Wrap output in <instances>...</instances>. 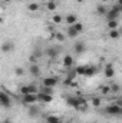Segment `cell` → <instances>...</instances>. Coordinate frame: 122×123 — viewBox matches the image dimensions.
Here are the masks:
<instances>
[{
    "instance_id": "6da1fadb",
    "label": "cell",
    "mask_w": 122,
    "mask_h": 123,
    "mask_svg": "<svg viewBox=\"0 0 122 123\" xmlns=\"http://www.w3.org/2000/svg\"><path fill=\"white\" fill-rule=\"evenodd\" d=\"M121 105H118V103H112V105H108L106 107H105V112L108 113V115H112V116H116V115H121Z\"/></svg>"
},
{
    "instance_id": "7a4b0ae2",
    "label": "cell",
    "mask_w": 122,
    "mask_h": 123,
    "mask_svg": "<svg viewBox=\"0 0 122 123\" xmlns=\"http://www.w3.org/2000/svg\"><path fill=\"white\" fill-rule=\"evenodd\" d=\"M103 74L106 79H112L115 76V67L112 63H106L105 64V69H103Z\"/></svg>"
},
{
    "instance_id": "3957f363",
    "label": "cell",
    "mask_w": 122,
    "mask_h": 123,
    "mask_svg": "<svg viewBox=\"0 0 122 123\" xmlns=\"http://www.w3.org/2000/svg\"><path fill=\"white\" fill-rule=\"evenodd\" d=\"M39 100V97H37V94H25V96H22V102L25 103V105H34L36 102Z\"/></svg>"
},
{
    "instance_id": "277c9868",
    "label": "cell",
    "mask_w": 122,
    "mask_h": 123,
    "mask_svg": "<svg viewBox=\"0 0 122 123\" xmlns=\"http://www.w3.org/2000/svg\"><path fill=\"white\" fill-rule=\"evenodd\" d=\"M66 103H68L70 107H73V109H76V110H81V105H79L78 96H69V97L66 99Z\"/></svg>"
},
{
    "instance_id": "5b68a950",
    "label": "cell",
    "mask_w": 122,
    "mask_h": 123,
    "mask_svg": "<svg viewBox=\"0 0 122 123\" xmlns=\"http://www.w3.org/2000/svg\"><path fill=\"white\" fill-rule=\"evenodd\" d=\"M0 103L3 107H9L12 105V97L6 92H0Z\"/></svg>"
},
{
    "instance_id": "8992f818",
    "label": "cell",
    "mask_w": 122,
    "mask_h": 123,
    "mask_svg": "<svg viewBox=\"0 0 122 123\" xmlns=\"http://www.w3.org/2000/svg\"><path fill=\"white\" fill-rule=\"evenodd\" d=\"M14 50V43L12 42V40H7V42H4L3 44H1V52L3 53H10V52H13Z\"/></svg>"
},
{
    "instance_id": "52a82bcc",
    "label": "cell",
    "mask_w": 122,
    "mask_h": 123,
    "mask_svg": "<svg viewBox=\"0 0 122 123\" xmlns=\"http://www.w3.org/2000/svg\"><path fill=\"white\" fill-rule=\"evenodd\" d=\"M37 97H39V100L43 102V103H50V102L53 100V96H52V94H47V93H45V92H39L37 93Z\"/></svg>"
},
{
    "instance_id": "ba28073f",
    "label": "cell",
    "mask_w": 122,
    "mask_h": 123,
    "mask_svg": "<svg viewBox=\"0 0 122 123\" xmlns=\"http://www.w3.org/2000/svg\"><path fill=\"white\" fill-rule=\"evenodd\" d=\"M56 85H58V79H56V77L49 76V77H45V79H43V86H47V87H55Z\"/></svg>"
},
{
    "instance_id": "9c48e42d",
    "label": "cell",
    "mask_w": 122,
    "mask_h": 123,
    "mask_svg": "<svg viewBox=\"0 0 122 123\" xmlns=\"http://www.w3.org/2000/svg\"><path fill=\"white\" fill-rule=\"evenodd\" d=\"M73 50H75V53H76V55H82V53L86 50V46H85V43H83V42H76V43H75V46H73Z\"/></svg>"
},
{
    "instance_id": "30bf717a",
    "label": "cell",
    "mask_w": 122,
    "mask_h": 123,
    "mask_svg": "<svg viewBox=\"0 0 122 123\" xmlns=\"http://www.w3.org/2000/svg\"><path fill=\"white\" fill-rule=\"evenodd\" d=\"M59 49H56V47H47L46 50H45V55L47 56V57H50V59H55L58 55H59Z\"/></svg>"
},
{
    "instance_id": "8fae6325",
    "label": "cell",
    "mask_w": 122,
    "mask_h": 123,
    "mask_svg": "<svg viewBox=\"0 0 122 123\" xmlns=\"http://www.w3.org/2000/svg\"><path fill=\"white\" fill-rule=\"evenodd\" d=\"M29 73H30L33 77H39V76H40V67H39L37 63L30 64V67H29Z\"/></svg>"
},
{
    "instance_id": "7c38bea8",
    "label": "cell",
    "mask_w": 122,
    "mask_h": 123,
    "mask_svg": "<svg viewBox=\"0 0 122 123\" xmlns=\"http://www.w3.org/2000/svg\"><path fill=\"white\" fill-rule=\"evenodd\" d=\"M118 16H119V12H116L115 9H111V10L106 13V16H105V17H106V20H108V22H111V20H116V19H118Z\"/></svg>"
},
{
    "instance_id": "4fadbf2b",
    "label": "cell",
    "mask_w": 122,
    "mask_h": 123,
    "mask_svg": "<svg viewBox=\"0 0 122 123\" xmlns=\"http://www.w3.org/2000/svg\"><path fill=\"white\" fill-rule=\"evenodd\" d=\"M96 73H98L96 66H86V73H85V77H93Z\"/></svg>"
},
{
    "instance_id": "5bb4252c",
    "label": "cell",
    "mask_w": 122,
    "mask_h": 123,
    "mask_svg": "<svg viewBox=\"0 0 122 123\" xmlns=\"http://www.w3.org/2000/svg\"><path fill=\"white\" fill-rule=\"evenodd\" d=\"M27 113H29V116H30V117H36V116H39L40 110H39V107H37V106H34V105H30V107H29Z\"/></svg>"
},
{
    "instance_id": "9a60e30c",
    "label": "cell",
    "mask_w": 122,
    "mask_h": 123,
    "mask_svg": "<svg viewBox=\"0 0 122 123\" xmlns=\"http://www.w3.org/2000/svg\"><path fill=\"white\" fill-rule=\"evenodd\" d=\"M62 63H63V66H65L66 69H69V67L73 64V57H72L70 55H66V56L63 57V62H62Z\"/></svg>"
},
{
    "instance_id": "2e32d148",
    "label": "cell",
    "mask_w": 122,
    "mask_h": 123,
    "mask_svg": "<svg viewBox=\"0 0 122 123\" xmlns=\"http://www.w3.org/2000/svg\"><path fill=\"white\" fill-rule=\"evenodd\" d=\"M76 22H78V16H76V14L72 13V14H68V16H66V23H68L69 26H73Z\"/></svg>"
},
{
    "instance_id": "e0dca14e",
    "label": "cell",
    "mask_w": 122,
    "mask_h": 123,
    "mask_svg": "<svg viewBox=\"0 0 122 123\" xmlns=\"http://www.w3.org/2000/svg\"><path fill=\"white\" fill-rule=\"evenodd\" d=\"M96 13H98L99 16H106L108 10H106V7H105V4H103V3H102V4H98V6H96Z\"/></svg>"
},
{
    "instance_id": "ac0fdd59",
    "label": "cell",
    "mask_w": 122,
    "mask_h": 123,
    "mask_svg": "<svg viewBox=\"0 0 122 123\" xmlns=\"http://www.w3.org/2000/svg\"><path fill=\"white\" fill-rule=\"evenodd\" d=\"M68 36H69L70 39H75V37L79 36V31L76 30L73 26H69V27H68Z\"/></svg>"
},
{
    "instance_id": "d6986e66",
    "label": "cell",
    "mask_w": 122,
    "mask_h": 123,
    "mask_svg": "<svg viewBox=\"0 0 122 123\" xmlns=\"http://www.w3.org/2000/svg\"><path fill=\"white\" fill-rule=\"evenodd\" d=\"M59 122H61V119H59L58 116H55V115L46 116V123H59Z\"/></svg>"
},
{
    "instance_id": "ffe728a7",
    "label": "cell",
    "mask_w": 122,
    "mask_h": 123,
    "mask_svg": "<svg viewBox=\"0 0 122 123\" xmlns=\"http://www.w3.org/2000/svg\"><path fill=\"white\" fill-rule=\"evenodd\" d=\"M46 9H47L49 12H55V10L58 9V3H56V1H47V3H46Z\"/></svg>"
},
{
    "instance_id": "44dd1931",
    "label": "cell",
    "mask_w": 122,
    "mask_h": 123,
    "mask_svg": "<svg viewBox=\"0 0 122 123\" xmlns=\"http://www.w3.org/2000/svg\"><path fill=\"white\" fill-rule=\"evenodd\" d=\"M118 26H119L118 20H111V22H108V29H109V30H116Z\"/></svg>"
},
{
    "instance_id": "7402d4cb",
    "label": "cell",
    "mask_w": 122,
    "mask_h": 123,
    "mask_svg": "<svg viewBox=\"0 0 122 123\" xmlns=\"http://www.w3.org/2000/svg\"><path fill=\"white\" fill-rule=\"evenodd\" d=\"M119 36H121V31L118 30H109V37L111 39H114V40H116V39H119Z\"/></svg>"
},
{
    "instance_id": "603a6c76",
    "label": "cell",
    "mask_w": 122,
    "mask_h": 123,
    "mask_svg": "<svg viewBox=\"0 0 122 123\" xmlns=\"http://www.w3.org/2000/svg\"><path fill=\"white\" fill-rule=\"evenodd\" d=\"M75 70H76V74H79V76H85V73H86V66H78Z\"/></svg>"
},
{
    "instance_id": "cb8c5ba5",
    "label": "cell",
    "mask_w": 122,
    "mask_h": 123,
    "mask_svg": "<svg viewBox=\"0 0 122 123\" xmlns=\"http://www.w3.org/2000/svg\"><path fill=\"white\" fill-rule=\"evenodd\" d=\"M101 93H102V94H108V93H111V86H109V85H103V86H101Z\"/></svg>"
},
{
    "instance_id": "d4e9b609",
    "label": "cell",
    "mask_w": 122,
    "mask_h": 123,
    "mask_svg": "<svg viewBox=\"0 0 122 123\" xmlns=\"http://www.w3.org/2000/svg\"><path fill=\"white\" fill-rule=\"evenodd\" d=\"M119 90H121V86L118 83H112L111 85V92L112 93H119Z\"/></svg>"
},
{
    "instance_id": "484cf974",
    "label": "cell",
    "mask_w": 122,
    "mask_h": 123,
    "mask_svg": "<svg viewBox=\"0 0 122 123\" xmlns=\"http://www.w3.org/2000/svg\"><path fill=\"white\" fill-rule=\"evenodd\" d=\"M14 74H16V76H19V77H20V76H23V74H25V69H23V67H19V66H17V67H14Z\"/></svg>"
},
{
    "instance_id": "4316f807",
    "label": "cell",
    "mask_w": 122,
    "mask_h": 123,
    "mask_svg": "<svg viewBox=\"0 0 122 123\" xmlns=\"http://www.w3.org/2000/svg\"><path fill=\"white\" fill-rule=\"evenodd\" d=\"M39 7H40V6H39L37 3H30V4L27 6L29 12H37V10H39Z\"/></svg>"
},
{
    "instance_id": "83f0119b",
    "label": "cell",
    "mask_w": 122,
    "mask_h": 123,
    "mask_svg": "<svg viewBox=\"0 0 122 123\" xmlns=\"http://www.w3.org/2000/svg\"><path fill=\"white\" fill-rule=\"evenodd\" d=\"M20 94H22V96L29 94V85H23V86H20Z\"/></svg>"
},
{
    "instance_id": "f1b7e54d",
    "label": "cell",
    "mask_w": 122,
    "mask_h": 123,
    "mask_svg": "<svg viewBox=\"0 0 122 123\" xmlns=\"http://www.w3.org/2000/svg\"><path fill=\"white\" fill-rule=\"evenodd\" d=\"M55 39H56V40H58V42H65V34H63V33H61V31H56V33H55Z\"/></svg>"
},
{
    "instance_id": "f546056e",
    "label": "cell",
    "mask_w": 122,
    "mask_h": 123,
    "mask_svg": "<svg viewBox=\"0 0 122 123\" xmlns=\"http://www.w3.org/2000/svg\"><path fill=\"white\" fill-rule=\"evenodd\" d=\"M101 103H102V100H101L99 97H93V99H92V106H93V107H99Z\"/></svg>"
},
{
    "instance_id": "4dcf8cb0",
    "label": "cell",
    "mask_w": 122,
    "mask_h": 123,
    "mask_svg": "<svg viewBox=\"0 0 122 123\" xmlns=\"http://www.w3.org/2000/svg\"><path fill=\"white\" fill-rule=\"evenodd\" d=\"M43 53H45V52H42V50L36 49V50H33V53H32V55H33V56H34V57L39 60V57H42V55H43Z\"/></svg>"
},
{
    "instance_id": "1f68e13d",
    "label": "cell",
    "mask_w": 122,
    "mask_h": 123,
    "mask_svg": "<svg viewBox=\"0 0 122 123\" xmlns=\"http://www.w3.org/2000/svg\"><path fill=\"white\" fill-rule=\"evenodd\" d=\"M52 20H53V23H55V25H59V23L62 22V16H61V14H55V16L52 17Z\"/></svg>"
},
{
    "instance_id": "d6a6232c",
    "label": "cell",
    "mask_w": 122,
    "mask_h": 123,
    "mask_svg": "<svg viewBox=\"0 0 122 123\" xmlns=\"http://www.w3.org/2000/svg\"><path fill=\"white\" fill-rule=\"evenodd\" d=\"M73 27L79 31V33H82V31H83V25H82V23H79V22H76V23L73 25Z\"/></svg>"
},
{
    "instance_id": "836d02e7",
    "label": "cell",
    "mask_w": 122,
    "mask_h": 123,
    "mask_svg": "<svg viewBox=\"0 0 122 123\" xmlns=\"http://www.w3.org/2000/svg\"><path fill=\"white\" fill-rule=\"evenodd\" d=\"M29 93H32V94H37V87L34 86V85H29Z\"/></svg>"
},
{
    "instance_id": "e575fe53",
    "label": "cell",
    "mask_w": 122,
    "mask_h": 123,
    "mask_svg": "<svg viewBox=\"0 0 122 123\" xmlns=\"http://www.w3.org/2000/svg\"><path fill=\"white\" fill-rule=\"evenodd\" d=\"M42 92L47 93V94H53V87H47V86H43V89H42Z\"/></svg>"
},
{
    "instance_id": "d590c367",
    "label": "cell",
    "mask_w": 122,
    "mask_h": 123,
    "mask_svg": "<svg viewBox=\"0 0 122 123\" xmlns=\"http://www.w3.org/2000/svg\"><path fill=\"white\" fill-rule=\"evenodd\" d=\"M29 60H30V63L32 64H34V63H37V59L33 56V55H30V57H29Z\"/></svg>"
},
{
    "instance_id": "8d00e7d4",
    "label": "cell",
    "mask_w": 122,
    "mask_h": 123,
    "mask_svg": "<svg viewBox=\"0 0 122 123\" xmlns=\"http://www.w3.org/2000/svg\"><path fill=\"white\" fill-rule=\"evenodd\" d=\"M112 9H115L116 12H119V13H122V6H119V4H115Z\"/></svg>"
},
{
    "instance_id": "74e56055",
    "label": "cell",
    "mask_w": 122,
    "mask_h": 123,
    "mask_svg": "<svg viewBox=\"0 0 122 123\" xmlns=\"http://www.w3.org/2000/svg\"><path fill=\"white\" fill-rule=\"evenodd\" d=\"M1 123H12V120H10V119H4Z\"/></svg>"
},
{
    "instance_id": "f35d334b",
    "label": "cell",
    "mask_w": 122,
    "mask_h": 123,
    "mask_svg": "<svg viewBox=\"0 0 122 123\" xmlns=\"http://www.w3.org/2000/svg\"><path fill=\"white\" fill-rule=\"evenodd\" d=\"M116 4H119V6H122V0H118V1H116Z\"/></svg>"
},
{
    "instance_id": "ab89813d",
    "label": "cell",
    "mask_w": 122,
    "mask_h": 123,
    "mask_svg": "<svg viewBox=\"0 0 122 123\" xmlns=\"http://www.w3.org/2000/svg\"><path fill=\"white\" fill-rule=\"evenodd\" d=\"M12 0H3V3H10Z\"/></svg>"
},
{
    "instance_id": "60d3db41",
    "label": "cell",
    "mask_w": 122,
    "mask_h": 123,
    "mask_svg": "<svg viewBox=\"0 0 122 123\" xmlns=\"http://www.w3.org/2000/svg\"><path fill=\"white\" fill-rule=\"evenodd\" d=\"M101 1H102V3H106V1H109V0H101Z\"/></svg>"
},
{
    "instance_id": "b9f144b4",
    "label": "cell",
    "mask_w": 122,
    "mask_h": 123,
    "mask_svg": "<svg viewBox=\"0 0 122 123\" xmlns=\"http://www.w3.org/2000/svg\"><path fill=\"white\" fill-rule=\"evenodd\" d=\"M76 1H78V3H82V1H83V0H76Z\"/></svg>"
},
{
    "instance_id": "7bdbcfd3",
    "label": "cell",
    "mask_w": 122,
    "mask_h": 123,
    "mask_svg": "<svg viewBox=\"0 0 122 123\" xmlns=\"http://www.w3.org/2000/svg\"><path fill=\"white\" fill-rule=\"evenodd\" d=\"M47 1H58V0H47Z\"/></svg>"
},
{
    "instance_id": "ee69618b",
    "label": "cell",
    "mask_w": 122,
    "mask_h": 123,
    "mask_svg": "<svg viewBox=\"0 0 122 123\" xmlns=\"http://www.w3.org/2000/svg\"><path fill=\"white\" fill-rule=\"evenodd\" d=\"M119 31H121V34H122V27H121V30H119Z\"/></svg>"
},
{
    "instance_id": "f6af8a7d",
    "label": "cell",
    "mask_w": 122,
    "mask_h": 123,
    "mask_svg": "<svg viewBox=\"0 0 122 123\" xmlns=\"http://www.w3.org/2000/svg\"><path fill=\"white\" fill-rule=\"evenodd\" d=\"M121 115H122V107H121Z\"/></svg>"
},
{
    "instance_id": "bcb514c9",
    "label": "cell",
    "mask_w": 122,
    "mask_h": 123,
    "mask_svg": "<svg viewBox=\"0 0 122 123\" xmlns=\"http://www.w3.org/2000/svg\"><path fill=\"white\" fill-rule=\"evenodd\" d=\"M19 1H22V0H19Z\"/></svg>"
}]
</instances>
